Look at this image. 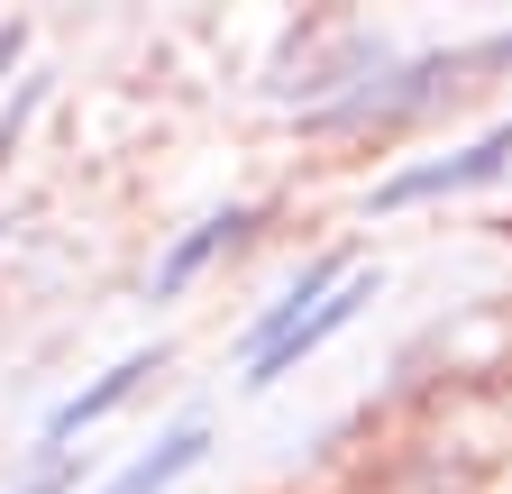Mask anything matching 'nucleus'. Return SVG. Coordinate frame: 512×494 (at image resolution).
Listing matches in <instances>:
<instances>
[{"label":"nucleus","mask_w":512,"mask_h":494,"mask_svg":"<svg viewBox=\"0 0 512 494\" xmlns=\"http://www.w3.org/2000/svg\"><path fill=\"white\" fill-rule=\"evenodd\" d=\"M247 229H256V202H229V211H211L192 238H174V247H165V266H156V302H174V293H183L192 275H202V266L220 257V247H238Z\"/></svg>","instance_id":"3"},{"label":"nucleus","mask_w":512,"mask_h":494,"mask_svg":"<svg viewBox=\"0 0 512 494\" xmlns=\"http://www.w3.org/2000/svg\"><path fill=\"white\" fill-rule=\"evenodd\" d=\"M156 366H165L156 348H138V357H119V366H110V376H101V385H83V394H64V403L46 412V440H74V430H92L101 412H119L128 394H138V385L156 376Z\"/></svg>","instance_id":"4"},{"label":"nucleus","mask_w":512,"mask_h":494,"mask_svg":"<svg viewBox=\"0 0 512 494\" xmlns=\"http://www.w3.org/2000/svg\"><path fill=\"white\" fill-rule=\"evenodd\" d=\"M74 467H83V449H64V458H55V467H37L19 494H64V485H74Z\"/></svg>","instance_id":"6"},{"label":"nucleus","mask_w":512,"mask_h":494,"mask_svg":"<svg viewBox=\"0 0 512 494\" xmlns=\"http://www.w3.org/2000/svg\"><path fill=\"white\" fill-rule=\"evenodd\" d=\"M485 55H494V65H512V37H494V46H485Z\"/></svg>","instance_id":"8"},{"label":"nucleus","mask_w":512,"mask_h":494,"mask_svg":"<svg viewBox=\"0 0 512 494\" xmlns=\"http://www.w3.org/2000/svg\"><path fill=\"white\" fill-rule=\"evenodd\" d=\"M10 55H19V28H0V74H10Z\"/></svg>","instance_id":"7"},{"label":"nucleus","mask_w":512,"mask_h":494,"mask_svg":"<svg viewBox=\"0 0 512 494\" xmlns=\"http://www.w3.org/2000/svg\"><path fill=\"white\" fill-rule=\"evenodd\" d=\"M366 302H375V275H348V284H339L330 302H311V312H302L293 330H275V339L256 348V357H238V385H275L284 366H302V357H311L320 339H339V330H348V321L366 312Z\"/></svg>","instance_id":"2"},{"label":"nucleus","mask_w":512,"mask_h":494,"mask_svg":"<svg viewBox=\"0 0 512 494\" xmlns=\"http://www.w3.org/2000/svg\"><path fill=\"white\" fill-rule=\"evenodd\" d=\"M202 449H211V430H202V421H183V430H165L156 449H138V458H128L101 494H165L174 476H192V467H202Z\"/></svg>","instance_id":"5"},{"label":"nucleus","mask_w":512,"mask_h":494,"mask_svg":"<svg viewBox=\"0 0 512 494\" xmlns=\"http://www.w3.org/2000/svg\"><path fill=\"white\" fill-rule=\"evenodd\" d=\"M494 174H512V119H503V129H485L476 147H458V156H430V165H412V174H394V183H375L366 211H412V202L467 193V183H494Z\"/></svg>","instance_id":"1"}]
</instances>
